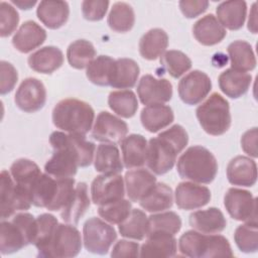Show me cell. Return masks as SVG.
<instances>
[{"label": "cell", "instance_id": "ee69618b", "mask_svg": "<svg viewBox=\"0 0 258 258\" xmlns=\"http://www.w3.org/2000/svg\"><path fill=\"white\" fill-rule=\"evenodd\" d=\"M115 59L108 55H99L87 67V78L97 86H109Z\"/></svg>", "mask_w": 258, "mask_h": 258}, {"label": "cell", "instance_id": "d6a6232c", "mask_svg": "<svg viewBox=\"0 0 258 258\" xmlns=\"http://www.w3.org/2000/svg\"><path fill=\"white\" fill-rule=\"evenodd\" d=\"M140 69L137 62L131 58L115 59L110 87L115 89H131L136 85Z\"/></svg>", "mask_w": 258, "mask_h": 258}, {"label": "cell", "instance_id": "d4e9b609", "mask_svg": "<svg viewBox=\"0 0 258 258\" xmlns=\"http://www.w3.org/2000/svg\"><path fill=\"white\" fill-rule=\"evenodd\" d=\"M123 163L126 168H138L146 163L147 141L140 134H130L121 142Z\"/></svg>", "mask_w": 258, "mask_h": 258}, {"label": "cell", "instance_id": "7dc6e473", "mask_svg": "<svg viewBox=\"0 0 258 258\" xmlns=\"http://www.w3.org/2000/svg\"><path fill=\"white\" fill-rule=\"evenodd\" d=\"M234 240L240 251L254 253L258 250V224L245 223L236 228Z\"/></svg>", "mask_w": 258, "mask_h": 258}, {"label": "cell", "instance_id": "f5cc1de1", "mask_svg": "<svg viewBox=\"0 0 258 258\" xmlns=\"http://www.w3.org/2000/svg\"><path fill=\"white\" fill-rule=\"evenodd\" d=\"M140 256V246L138 243L127 240H119L111 251V257H138Z\"/></svg>", "mask_w": 258, "mask_h": 258}, {"label": "cell", "instance_id": "bcb514c9", "mask_svg": "<svg viewBox=\"0 0 258 258\" xmlns=\"http://www.w3.org/2000/svg\"><path fill=\"white\" fill-rule=\"evenodd\" d=\"M160 63L174 79L181 77L191 68L190 58L182 51L175 49L165 51L160 57Z\"/></svg>", "mask_w": 258, "mask_h": 258}, {"label": "cell", "instance_id": "9c48e42d", "mask_svg": "<svg viewBox=\"0 0 258 258\" xmlns=\"http://www.w3.org/2000/svg\"><path fill=\"white\" fill-rule=\"evenodd\" d=\"M81 249L82 237L80 231L72 224H57L50 243L41 257H75Z\"/></svg>", "mask_w": 258, "mask_h": 258}, {"label": "cell", "instance_id": "816d5d0a", "mask_svg": "<svg viewBox=\"0 0 258 258\" xmlns=\"http://www.w3.org/2000/svg\"><path fill=\"white\" fill-rule=\"evenodd\" d=\"M0 75H1V84H0V93L5 95L10 93L18 80V74L16 69L8 61L2 60L0 62Z\"/></svg>", "mask_w": 258, "mask_h": 258}, {"label": "cell", "instance_id": "8d00e7d4", "mask_svg": "<svg viewBox=\"0 0 258 258\" xmlns=\"http://www.w3.org/2000/svg\"><path fill=\"white\" fill-rule=\"evenodd\" d=\"M232 69L249 72L256 67V57L251 44L245 40H235L227 48Z\"/></svg>", "mask_w": 258, "mask_h": 258}, {"label": "cell", "instance_id": "4dcf8cb0", "mask_svg": "<svg viewBox=\"0 0 258 258\" xmlns=\"http://www.w3.org/2000/svg\"><path fill=\"white\" fill-rule=\"evenodd\" d=\"M216 13L217 19L224 28L238 30L244 25L247 15V4L245 1H225L218 5Z\"/></svg>", "mask_w": 258, "mask_h": 258}, {"label": "cell", "instance_id": "f35d334b", "mask_svg": "<svg viewBox=\"0 0 258 258\" xmlns=\"http://www.w3.org/2000/svg\"><path fill=\"white\" fill-rule=\"evenodd\" d=\"M110 109L123 118L133 117L138 109L136 95L131 90H120L111 92L108 98Z\"/></svg>", "mask_w": 258, "mask_h": 258}, {"label": "cell", "instance_id": "7c38bea8", "mask_svg": "<svg viewBox=\"0 0 258 258\" xmlns=\"http://www.w3.org/2000/svg\"><path fill=\"white\" fill-rule=\"evenodd\" d=\"M125 184L119 173H103L94 178L91 184L92 202L104 206L124 199Z\"/></svg>", "mask_w": 258, "mask_h": 258}, {"label": "cell", "instance_id": "ffe728a7", "mask_svg": "<svg viewBox=\"0 0 258 258\" xmlns=\"http://www.w3.org/2000/svg\"><path fill=\"white\" fill-rule=\"evenodd\" d=\"M79 163L75 154L66 147L53 149L52 156L46 161L44 171L54 178L74 177Z\"/></svg>", "mask_w": 258, "mask_h": 258}, {"label": "cell", "instance_id": "f1b7e54d", "mask_svg": "<svg viewBox=\"0 0 258 258\" xmlns=\"http://www.w3.org/2000/svg\"><path fill=\"white\" fill-rule=\"evenodd\" d=\"M219 87L221 91L232 99H238L245 95L252 82V77L246 72L228 69L219 76Z\"/></svg>", "mask_w": 258, "mask_h": 258}, {"label": "cell", "instance_id": "603a6c76", "mask_svg": "<svg viewBox=\"0 0 258 258\" xmlns=\"http://www.w3.org/2000/svg\"><path fill=\"white\" fill-rule=\"evenodd\" d=\"M155 183V175L145 168L128 170L125 174L126 192L129 200L134 203H139Z\"/></svg>", "mask_w": 258, "mask_h": 258}, {"label": "cell", "instance_id": "7a4b0ae2", "mask_svg": "<svg viewBox=\"0 0 258 258\" xmlns=\"http://www.w3.org/2000/svg\"><path fill=\"white\" fill-rule=\"evenodd\" d=\"M75 179L54 178L41 173L30 187L31 203L35 207L45 208L48 211H61L75 189Z\"/></svg>", "mask_w": 258, "mask_h": 258}, {"label": "cell", "instance_id": "5b68a950", "mask_svg": "<svg viewBox=\"0 0 258 258\" xmlns=\"http://www.w3.org/2000/svg\"><path fill=\"white\" fill-rule=\"evenodd\" d=\"M178 250L182 256L191 258L232 257L229 241L222 235L186 231L178 239Z\"/></svg>", "mask_w": 258, "mask_h": 258}, {"label": "cell", "instance_id": "6f0895ef", "mask_svg": "<svg viewBox=\"0 0 258 258\" xmlns=\"http://www.w3.org/2000/svg\"><path fill=\"white\" fill-rule=\"evenodd\" d=\"M11 3L16 5L20 9L28 10V9L32 8L37 3V1L36 0H12Z\"/></svg>", "mask_w": 258, "mask_h": 258}, {"label": "cell", "instance_id": "681fc988", "mask_svg": "<svg viewBox=\"0 0 258 258\" xmlns=\"http://www.w3.org/2000/svg\"><path fill=\"white\" fill-rule=\"evenodd\" d=\"M19 22V15L16 9L9 3H0V35L7 37L15 30Z\"/></svg>", "mask_w": 258, "mask_h": 258}, {"label": "cell", "instance_id": "ac0fdd59", "mask_svg": "<svg viewBox=\"0 0 258 258\" xmlns=\"http://www.w3.org/2000/svg\"><path fill=\"white\" fill-rule=\"evenodd\" d=\"M227 177L231 184L253 186L257 181V165L250 157L238 155L227 166Z\"/></svg>", "mask_w": 258, "mask_h": 258}, {"label": "cell", "instance_id": "b9f144b4", "mask_svg": "<svg viewBox=\"0 0 258 258\" xmlns=\"http://www.w3.org/2000/svg\"><path fill=\"white\" fill-rule=\"evenodd\" d=\"M96 56L94 45L86 39L72 42L67 49V57L71 67L82 70L87 68Z\"/></svg>", "mask_w": 258, "mask_h": 258}, {"label": "cell", "instance_id": "484cf974", "mask_svg": "<svg viewBox=\"0 0 258 258\" xmlns=\"http://www.w3.org/2000/svg\"><path fill=\"white\" fill-rule=\"evenodd\" d=\"M36 15L46 27L57 29L64 25L69 19V4L60 0L41 1L36 9Z\"/></svg>", "mask_w": 258, "mask_h": 258}, {"label": "cell", "instance_id": "f546056e", "mask_svg": "<svg viewBox=\"0 0 258 258\" xmlns=\"http://www.w3.org/2000/svg\"><path fill=\"white\" fill-rule=\"evenodd\" d=\"M28 66L34 72L51 74L63 63L62 51L55 46H44L31 53L27 59Z\"/></svg>", "mask_w": 258, "mask_h": 258}, {"label": "cell", "instance_id": "8992f818", "mask_svg": "<svg viewBox=\"0 0 258 258\" xmlns=\"http://www.w3.org/2000/svg\"><path fill=\"white\" fill-rule=\"evenodd\" d=\"M200 125L210 135L219 136L231 126V113L228 101L218 93H213L196 111Z\"/></svg>", "mask_w": 258, "mask_h": 258}, {"label": "cell", "instance_id": "d6986e66", "mask_svg": "<svg viewBox=\"0 0 258 258\" xmlns=\"http://www.w3.org/2000/svg\"><path fill=\"white\" fill-rule=\"evenodd\" d=\"M177 241L174 235L153 232L146 236L140 247V257H173L176 255Z\"/></svg>", "mask_w": 258, "mask_h": 258}, {"label": "cell", "instance_id": "9a60e30c", "mask_svg": "<svg viewBox=\"0 0 258 258\" xmlns=\"http://www.w3.org/2000/svg\"><path fill=\"white\" fill-rule=\"evenodd\" d=\"M128 133L126 122L112 115L107 111H102L97 116L92 129V137L100 142L120 143Z\"/></svg>", "mask_w": 258, "mask_h": 258}, {"label": "cell", "instance_id": "f907efd6", "mask_svg": "<svg viewBox=\"0 0 258 258\" xmlns=\"http://www.w3.org/2000/svg\"><path fill=\"white\" fill-rule=\"evenodd\" d=\"M107 0H85L82 2V12L85 19L89 21L102 20L108 10Z\"/></svg>", "mask_w": 258, "mask_h": 258}, {"label": "cell", "instance_id": "e575fe53", "mask_svg": "<svg viewBox=\"0 0 258 258\" xmlns=\"http://www.w3.org/2000/svg\"><path fill=\"white\" fill-rule=\"evenodd\" d=\"M168 45V35L161 28L148 30L139 41V52L147 60H154L161 56Z\"/></svg>", "mask_w": 258, "mask_h": 258}, {"label": "cell", "instance_id": "74e56055", "mask_svg": "<svg viewBox=\"0 0 258 258\" xmlns=\"http://www.w3.org/2000/svg\"><path fill=\"white\" fill-rule=\"evenodd\" d=\"M119 233L121 236L133 239L143 240L148 233V217L139 209H132L127 219L119 224Z\"/></svg>", "mask_w": 258, "mask_h": 258}, {"label": "cell", "instance_id": "c3c4849f", "mask_svg": "<svg viewBox=\"0 0 258 258\" xmlns=\"http://www.w3.org/2000/svg\"><path fill=\"white\" fill-rule=\"evenodd\" d=\"M132 211V205L128 200L122 199L104 206H99L98 214L106 222L119 225L124 222Z\"/></svg>", "mask_w": 258, "mask_h": 258}, {"label": "cell", "instance_id": "277c9868", "mask_svg": "<svg viewBox=\"0 0 258 258\" xmlns=\"http://www.w3.org/2000/svg\"><path fill=\"white\" fill-rule=\"evenodd\" d=\"M176 170L183 179L197 183H211L218 172V162L213 153L201 145L188 147L178 158Z\"/></svg>", "mask_w": 258, "mask_h": 258}, {"label": "cell", "instance_id": "44dd1931", "mask_svg": "<svg viewBox=\"0 0 258 258\" xmlns=\"http://www.w3.org/2000/svg\"><path fill=\"white\" fill-rule=\"evenodd\" d=\"M29 244L26 232L16 220H1L0 251L3 255L17 252Z\"/></svg>", "mask_w": 258, "mask_h": 258}, {"label": "cell", "instance_id": "6da1fadb", "mask_svg": "<svg viewBox=\"0 0 258 258\" xmlns=\"http://www.w3.org/2000/svg\"><path fill=\"white\" fill-rule=\"evenodd\" d=\"M188 142V135L180 125H173L162 131L157 137L151 138L147 144L146 164L155 174L168 172Z\"/></svg>", "mask_w": 258, "mask_h": 258}, {"label": "cell", "instance_id": "836d02e7", "mask_svg": "<svg viewBox=\"0 0 258 258\" xmlns=\"http://www.w3.org/2000/svg\"><path fill=\"white\" fill-rule=\"evenodd\" d=\"M172 204V189L163 182H156L155 185L139 202L140 207L149 213L163 212L170 209Z\"/></svg>", "mask_w": 258, "mask_h": 258}, {"label": "cell", "instance_id": "1f68e13d", "mask_svg": "<svg viewBox=\"0 0 258 258\" xmlns=\"http://www.w3.org/2000/svg\"><path fill=\"white\" fill-rule=\"evenodd\" d=\"M173 111L169 106L163 104L149 105L142 109L140 120L142 126L151 133L164 129L173 122Z\"/></svg>", "mask_w": 258, "mask_h": 258}, {"label": "cell", "instance_id": "7402d4cb", "mask_svg": "<svg viewBox=\"0 0 258 258\" xmlns=\"http://www.w3.org/2000/svg\"><path fill=\"white\" fill-rule=\"evenodd\" d=\"M46 39L45 30L32 20L21 24L12 38L13 46L22 53H28L40 46Z\"/></svg>", "mask_w": 258, "mask_h": 258}, {"label": "cell", "instance_id": "9f6ffc18", "mask_svg": "<svg viewBox=\"0 0 258 258\" xmlns=\"http://www.w3.org/2000/svg\"><path fill=\"white\" fill-rule=\"evenodd\" d=\"M256 3H253L252 9L249 14V20H248V29L252 33H257V20H256Z\"/></svg>", "mask_w": 258, "mask_h": 258}, {"label": "cell", "instance_id": "52a82bcc", "mask_svg": "<svg viewBox=\"0 0 258 258\" xmlns=\"http://www.w3.org/2000/svg\"><path fill=\"white\" fill-rule=\"evenodd\" d=\"M31 205L29 189L15 183L10 172L2 170L0 174L1 220L14 216L17 211H26Z\"/></svg>", "mask_w": 258, "mask_h": 258}, {"label": "cell", "instance_id": "3957f363", "mask_svg": "<svg viewBox=\"0 0 258 258\" xmlns=\"http://www.w3.org/2000/svg\"><path fill=\"white\" fill-rule=\"evenodd\" d=\"M95 119V112L90 104L78 99L59 101L52 110L53 125L71 134L86 135Z\"/></svg>", "mask_w": 258, "mask_h": 258}, {"label": "cell", "instance_id": "f6af8a7d", "mask_svg": "<svg viewBox=\"0 0 258 258\" xmlns=\"http://www.w3.org/2000/svg\"><path fill=\"white\" fill-rule=\"evenodd\" d=\"M181 228V220L174 212L153 214L148 217V233L163 232L175 235Z\"/></svg>", "mask_w": 258, "mask_h": 258}, {"label": "cell", "instance_id": "5bb4252c", "mask_svg": "<svg viewBox=\"0 0 258 258\" xmlns=\"http://www.w3.org/2000/svg\"><path fill=\"white\" fill-rule=\"evenodd\" d=\"M14 101L16 106L26 113L39 111L46 102L45 87L38 79L27 78L18 87Z\"/></svg>", "mask_w": 258, "mask_h": 258}, {"label": "cell", "instance_id": "83f0119b", "mask_svg": "<svg viewBox=\"0 0 258 258\" xmlns=\"http://www.w3.org/2000/svg\"><path fill=\"white\" fill-rule=\"evenodd\" d=\"M189 225L201 233L218 234L226 228L227 221L219 209L210 208L190 214Z\"/></svg>", "mask_w": 258, "mask_h": 258}, {"label": "cell", "instance_id": "2e32d148", "mask_svg": "<svg viewBox=\"0 0 258 258\" xmlns=\"http://www.w3.org/2000/svg\"><path fill=\"white\" fill-rule=\"evenodd\" d=\"M137 94L143 105L164 104L172 97V85L166 79H156L151 75H144L138 83Z\"/></svg>", "mask_w": 258, "mask_h": 258}, {"label": "cell", "instance_id": "cb8c5ba5", "mask_svg": "<svg viewBox=\"0 0 258 258\" xmlns=\"http://www.w3.org/2000/svg\"><path fill=\"white\" fill-rule=\"evenodd\" d=\"M90 208V198L88 185L85 182H79L69 199L66 206L60 211L61 219L72 225H77L83 215Z\"/></svg>", "mask_w": 258, "mask_h": 258}, {"label": "cell", "instance_id": "8fae6325", "mask_svg": "<svg viewBox=\"0 0 258 258\" xmlns=\"http://www.w3.org/2000/svg\"><path fill=\"white\" fill-rule=\"evenodd\" d=\"M51 147H66L71 150L77 157L79 166H89L94 159L96 146L93 142L88 141L85 135L71 134L61 131H54L49 136Z\"/></svg>", "mask_w": 258, "mask_h": 258}, {"label": "cell", "instance_id": "ba28073f", "mask_svg": "<svg viewBox=\"0 0 258 258\" xmlns=\"http://www.w3.org/2000/svg\"><path fill=\"white\" fill-rule=\"evenodd\" d=\"M83 237L84 246L89 252L105 255L117 239V233L108 222L92 217L84 224Z\"/></svg>", "mask_w": 258, "mask_h": 258}, {"label": "cell", "instance_id": "60d3db41", "mask_svg": "<svg viewBox=\"0 0 258 258\" xmlns=\"http://www.w3.org/2000/svg\"><path fill=\"white\" fill-rule=\"evenodd\" d=\"M135 23V14L131 5L125 2L113 4L108 15V25L116 32H127Z\"/></svg>", "mask_w": 258, "mask_h": 258}, {"label": "cell", "instance_id": "ab89813d", "mask_svg": "<svg viewBox=\"0 0 258 258\" xmlns=\"http://www.w3.org/2000/svg\"><path fill=\"white\" fill-rule=\"evenodd\" d=\"M10 174L15 183L30 191V187L40 176L41 171L34 161L27 158H20L15 160L10 166Z\"/></svg>", "mask_w": 258, "mask_h": 258}, {"label": "cell", "instance_id": "4316f807", "mask_svg": "<svg viewBox=\"0 0 258 258\" xmlns=\"http://www.w3.org/2000/svg\"><path fill=\"white\" fill-rule=\"evenodd\" d=\"M192 33L197 41L206 46L220 43L226 36V29L213 14H208L199 19L192 27Z\"/></svg>", "mask_w": 258, "mask_h": 258}, {"label": "cell", "instance_id": "7bdbcfd3", "mask_svg": "<svg viewBox=\"0 0 258 258\" xmlns=\"http://www.w3.org/2000/svg\"><path fill=\"white\" fill-rule=\"evenodd\" d=\"M57 224V219L51 214H41L36 217V233L33 245L36 247L39 257L48 247Z\"/></svg>", "mask_w": 258, "mask_h": 258}, {"label": "cell", "instance_id": "11a10c76", "mask_svg": "<svg viewBox=\"0 0 258 258\" xmlns=\"http://www.w3.org/2000/svg\"><path fill=\"white\" fill-rule=\"evenodd\" d=\"M241 147L245 153L256 158L257 157V128L247 130L241 138Z\"/></svg>", "mask_w": 258, "mask_h": 258}, {"label": "cell", "instance_id": "30bf717a", "mask_svg": "<svg viewBox=\"0 0 258 258\" xmlns=\"http://www.w3.org/2000/svg\"><path fill=\"white\" fill-rule=\"evenodd\" d=\"M224 206L234 220L257 224V204L253 195L245 189L231 187L224 197Z\"/></svg>", "mask_w": 258, "mask_h": 258}, {"label": "cell", "instance_id": "db71d44e", "mask_svg": "<svg viewBox=\"0 0 258 258\" xmlns=\"http://www.w3.org/2000/svg\"><path fill=\"white\" fill-rule=\"evenodd\" d=\"M178 5L186 18H195L208 9L209 2L206 0H181Z\"/></svg>", "mask_w": 258, "mask_h": 258}, {"label": "cell", "instance_id": "e0dca14e", "mask_svg": "<svg viewBox=\"0 0 258 258\" xmlns=\"http://www.w3.org/2000/svg\"><path fill=\"white\" fill-rule=\"evenodd\" d=\"M174 200L176 206L181 210H196L209 204L211 191L207 186L197 182L183 181L176 186Z\"/></svg>", "mask_w": 258, "mask_h": 258}, {"label": "cell", "instance_id": "4fadbf2b", "mask_svg": "<svg viewBox=\"0 0 258 258\" xmlns=\"http://www.w3.org/2000/svg\"><path fill=\"white\" fill-rule=\"evenodd\" d=\"M212 81L210 77L199 70L185 75L178 83V95L183 103L189 106L201 103L211 92Z\"/></svg>", "mask_w": 258, "mask_h": 258}, {"label": "cell", "instance_id": "d590c367", "mask_svg": "<svg viewBox=\"0 0 258 258\" xmlns=\"http://www.w3.org/2000/svg\"><path fill=\"white\" fill-rule=\"evenodd\" d=\"M94 166L101 173H119L123 170L118 147L113 143L100 144L95 152Z\"/></svg>", "mask_w": 258, "mask_h": 258}]
</instances>
